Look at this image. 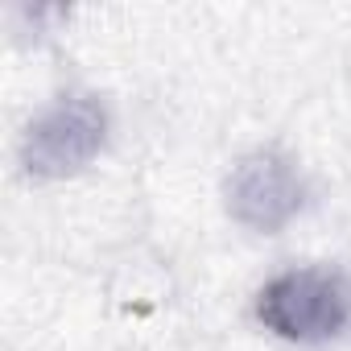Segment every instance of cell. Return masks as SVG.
Here are the masks:
<instances>
[{
    "label": "cell",
    "instance_id": "6da1fadb",
    "mask_svg": "<svg viewBox=\"0 0 351 351\" xmlns=\"http://www.w3.org/2000/svg\"><path fill=\"white\" fill-rule=\"evenodd\" d=\"M256 318L285 343H326L351 326V281L335 269H285L256 293Z\"/></svg>",
    "mask_w": 351,
    "mask_h": 351
},
{
    "label": "cell",
    "instance_id": "7a4b0ae2",
    "mask_svg": "<svg viewBox=\"0 0 351 351\" xmlns=\"http://www.w3.org/2000/svg\"><path fill=\"white\" fill-rule=\"evenodd\" d=\"M108 145V108L99 95L54 99L21 136V165L29 178H71Z\"/></svg>",
    "mask_w": 351,
    "mask_h": 351
},
{
    "label": "cell",
    "instance_id": "3957f363",
    "mask_svg": "<svg viewBox=\"0 0 351 351\" xmlns=\"http://www.w3.org/2000/svg\"><path fill=\"white\" fill-rule=\"evenodd\" d=\"M306 207V182L298 165L277 149L240 157L228 173V215L248 232H281Z\"/></svg>",
    "mask_w": 351,
    "mask_h": 351
}]
</instances>
